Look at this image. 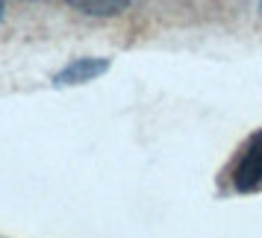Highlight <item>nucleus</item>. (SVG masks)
<instances>
[{
  "label": "nucleus",
  "mask_w": 262,
  "mask_h": 238,
  "mask_svg": "<svg viewBox=\"0 0 262 238\" xmlns=\"http://www.w3.org/2000/svg\"><path fill=\"white\" fill-rule=\"evenodd\" d=\"M230 188L236 194H256L262 191V130H256L242 144L236 162L230 168Z\"/></svg>",
  "instance_id": "obj_1"
},
{
  "label": "nucleus",
  "mask_w": 262,
  "mask_h": 238,
  "mask_svg": "<svg viewBox=\"0 0 262 238\" xmlns=\"http://www.w3.org/2000/svg\"><path fill=\"white\" fill-rule=\"evenodd\" d=\"M109 71V59L103 56H83V59H74L71 65H65L56 77H53V85L56 88H65V85H85L103 77Z\"/></svg>",
  "instance_id": "obj_2"
},
{
  "label": "nucleus",
  "mask_w": 262,
  "mask_h": 238,
  "mask_svg": "<svg viewBox=\"0 0 262 238\" xmlns=\"http://www.w3.org/2000/svg\"><path fill=\"white\" fill-rule=\"evenodd\" d=\"M68 6H74L83 15H97V18H109V15H121L130 0H68Z\"/></svg>",
  "instance_id": "obj_3"
},
{
  "label": "nucleus",
  "mask_w": 262,
  "mask_h": 238,
  "mask_svg": "<svg viewBox=\"0 0 262 238\" xmlns=\"http://www.w3.org/2000/svg\"><path fill=\"white\" fill-rule=\"evenodd\" d=\"M0 21H3V0H0Z\"/></svg>",
  "instance_id": "obj_4"
},
{
  "label": "nucleus",
  "mask_w": 262,
  "mask_h": 238,
  "mask_svg": "<svg viewBox=\"0 0 262 238\" xmlns=\"http://www.w3.org/2000/svg\"><path fill=\"white\" fill-rule=\"evenodd\" d=\"M259 12H262V0H259Z\"/></svg>",
  "instance_id": "obj_5"
}]
</instances>
